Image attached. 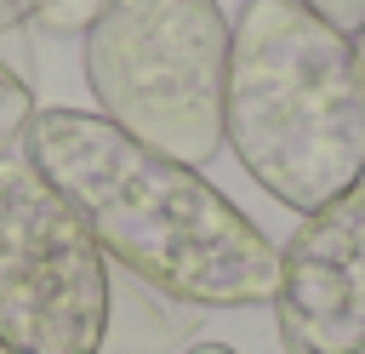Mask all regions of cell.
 Instances as JSON below:
<instances>
[{"instance_id": "1", "label": "cell", "mask_w": 365, "mask_h": 354, "mask_svg": "<svg viewBox=\"0 0 365 354\" xmlns=\"http://www.w3.org/2000/svg\"><path fill=\"white\" fill-rule=\"evenodd\" d=\"M17 143L131 280L188 308L274 303L279 246L200 166L137 143L97 108L57 103H40Z\"/></svg>"}, {"instance_id": "2", "label": "cell", "mask_w": 365, "mask_h": 354, "mask_svg": "<svg viewBox=\"0 0 365 354\" xmlns=\"http://www.w3.org/2000/svg\"><path fill=\"white\" fill-rule=\"evenodd\" d=\"M222 143L279 206L319 211L365 177V69L302 0H245L228 23Z\"/></svg>"}, {"instance_id": "3", "label": "cell", "mask_w": 365, "mask_h": 354, "mask_svg": "<svg viewBox=\"0 0 365 354\" xmlns=\"http://www.w3.org/2000/svg\"><path fill=\"white\" fill-rule=\"evenodd\" d=\"M80 69L97 114L137 143L188 166L222 148L228 17L217 0H108Z\"/></svg>"}, {"instance_id": "4", "label": "cell", "mask_w": 365, "mask_h": 354, "mask_svg": "<svg viewBox=\"0 0 365 354\" xmlns=\"http://www.w3.org/2000/svg\"><path fill=\"white\" fill-rule=\"evenodd\" d=\"M108 257L23 143L0 148V348L103 354Z\"/></svg>"}, {"instance_id": "5", "label": "cell", "mask_w": 365, "mask_h": 354, "mask_svg": "<svg viewBox=\"0 0 365 354\" xmlns=\"http://www.w3.org/2000/svg\"><path fill=\"white\" fill-rule=\"evenodd\" d=\"M274 325L285 354H365V177L297 217L279 246Z\"/></svg>"}, {"instance_id": "6", "label": "cell", "mask_w": 365, "mask_h": 354, "mask_svg": "<svg viewBox=\"0 0 365 354\" xmlns=\"http://www.w3.org/2000/svg\"><path fill=\"white\" fill-rule=\"evenodd\" d=\"M188 325H194V308H188V303H177V297L131 280L125 268H120V280H114V268H108V343H114L120 354H154V348L177 343ZM108 343H103V348H108Z\"/></svg>"}, {"instance_id": "7", "label": "cell", "mask_w": 365, "mask_h": 354, "mask_svg": "<svg viewBox=\"0 0 365 354\" xmlns=\"http://www.w3.org/2000/svg\"><path fill=\"white\" fill-rule=\"evenodd\" d=\"M23 6H29V23H40L51 34H86L108 11V0H23Z\"/></svg>"}, {"instance_id": "8", "label": "cell", "mask_w": 365, "mask_h": 354, "mask_svg": "<svg viewBox=\"0 0 365 354\" xmlns=\"http://www.w3.org/2000/svg\"><path fill=\"white\" fill-rule=\"evenodd\" d=\"M34 108H40V103H34V80H23L17 69L0 63V148L23 137V126H29Z\"/></svg>"}, {"instance_id": "9", "label": "cell", "mask_w": 365, "mask_h": 354, "mask_svg": "<svg viewBox=\"0 0 365 354\" xmlns=\"http://www.w3.org/2000/svg\"><path fill=\"white\" fill-rule=\"evenodd\" d=\"M0 63L17 69L23 80H34V57H29V6H23V0H0Z\"/></svg>"}, {"instance_id": "10", "label": "cell", "mask_w": 365, "mask_h": 354, "mask_svg": "<svg viewBox=\"0 0 365 354\" xmlns=\"http://www.w3.org/2000/svg\"><path fill=\"white\" fill-rule=\"evenodd\" d=\"M308 11H319L331 29H342V34H359L365 29V0H302Z\"/></svg>"}, {"instance_id": "11", "label": "cell", "mask_w": 365, "mask_h": 354, "mask_svg": "<svg viewBox=\"0 0 365 354\" xmlns=\"http://www.w3.org/2000/svg\"><path fill=\"white\" fill-rule=\"evenodd\" d=\"M182 354H234L228 343H194V348H182Z\"/></svg>"}, {"instance_id": "12", "label": "cell", "mask_w": 365, "mask_h": 354, "mask_svg": "<svg viewBox=\"0 0 365 354\" xmlns=\"http://www.w3.org/2000/svg\"><path fill=\"white\" fill-rule=\"evenodd\" d=\"M348 40H354V57H359V69H365V29H359V34H348Z\"/></svg>"}, {"instance_id": "13", "label": "cell", "mask_w": 365, "mask_h": 354, "mask_svg": "<svg viewBox=\"0 0 365 354\" xmlns=\"http://www.w3.org/2000/svg\"><path fill=\"white\" fill-rule=\"evenodd\" d=\"M0 354H6V348H0Z\"/></svg>"}]
</instances>
